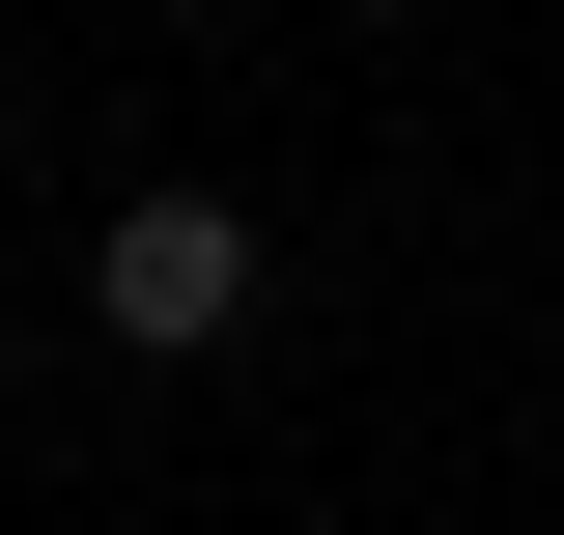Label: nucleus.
Listing matches in <instances>:
<instances>
[{
	"mask_svg": "<svg viewBox=\"0 0 564 535\" xmlns=\"http://www.w3.org/2000/svg\"><path fill=\"white\" fill-rule=\"evenodd\" d=\"M85 338H141V367H226V338H254V226H226V198H113Z\"/></svg>",
	"mask_w": 564,
	"mask_h": 535,
	"instance_id": "f257e3e1",
	"label": "nucleus"
},
{
	"mask_svg": "<svg viewBox=\"0 0 564 535\" xmlns=\"http://www.w3.org/2000/svg\"><path fill=\"white\" fill-rule=\"evenodd\" d=\"M0 367H29V282H0Z\"/></svg>",
	"mask_w": 564,
	"mask_h": 535,
	"instance_id": "f03ea898",
	"label": "nucleus"
}]
</instances>
